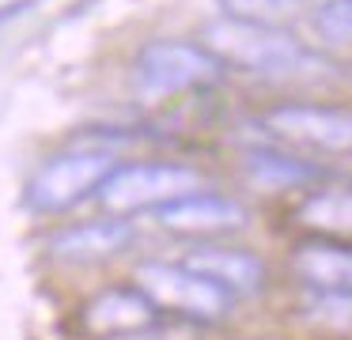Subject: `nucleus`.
<instances>
[{
    "label": "nucleus",
    "mask_w": 352,
    "mask_h": 340,
    "mask_svg": "<svg viewBox=\"0 0 352 340\" xmlns=\"http://www.w3.org/2000/svg\"><path fill=\"white\" fill-rule=\"evenodd\" d=\"M114 155L107 148H69L50 155L27 181V208L38 216H61L76 208L114 174Z\"/></svg>",
    "instance_id": "2"
},
{
    "label": "nucleus",
    "mask_w": 352,
    "mask_h": 340,
    "mask_svg": "<svg viewBox=\"0 0 352 340\" xmlns=\"http://www.w3.org/2000/svg\"><path fill=\"white\" fill-rule=\"evenodd\" d=\"M160 310L148 302V295L137 284H114L102 287L99 295L84 302L80 310V325L87 337L99 340H125V337H140V332L155 329Z\"/></svg>",
    "instance_id": "7"
},
{
    "label": "nucleus",
    "mask_w": 352,
    "mask_h": 340,
    "mask_svg": "<svg viewBox=\"0 0 352 340\" xmlns=\"http://www.w3.org/2000/svg\"><path fill=\"white\" fill-rule=\"evenodd\" d=\"M307 0H220L223 19H239V23H273L280 15L296 12Z\"/></svg>",
    "instance_id": "16"
},
{
    "label": "nucleus",
    "mask_w": 352,
    "mask_h": 340,
    "mask_svg": "<svg viewBox=\"0 0 352 340\" xmlns=\"http://www.w3.org/2000/svg\"><path fill=\"white\" fill-rule=\"evenodd\" d=\"M265 125L284 140L303 148L352 155V110L341 106H314V102H280L265 110Z\"/></svg>",
    "instance_id": "6"
},
{
    "label": "nucleus",
    "mask_w": 352,
    "mask_h": 340,
    "mask_svg": "<svg viewBox=\"0 0 352 340\" xmlns=\"http://www.w3.org/2000/svg\"><path fill=\"white\" fill-rule=\"evenodd\" d=\"M27 8H34V0H16V4H4V8H0V23H8V19H16V15H23Z\"/></svg>",
    "instance_id": "17"
},
{
    "label": "nucleus",
    "mask_w": 352,
    "mask_h": 340,
    "mask_svg": "<svg viewBox=\"0 0 352 340\" xmlns=\"http://www.w3.org/2000/svg\"><path fill=\"white\" fill-rule=\"evenodd\" d=\"M212 57L223 65L246 68L261 76H299L307 68L322 65L296 34L273 27V23H239V19H216L205 30Z\"/></svg>",
    "instance_id": "1"
},
{
    "label": "nucleus",
    "mask_w": 352,
    "mask_h": 340,
    "mask_svg": "<svg viewBox=\"0 0 352 340\" xmlns=\"http://www.w3.org/2000/svg\"><path fill=\"white\" fill-rule=\"evenodd\" d=\"M243 170L258 189H296L322 174L314 163H303L280 148H250L243 159Z\"/></svg>",
    "instance_id": "12"
},
{
    "label": "nucleus",
    "mask_w": 352,
    "mask_h": 340,
    "mask_svg": "<svg viewBox=\"0 0 352 340\" xmlns=\"http://www.w3.org/2000/svg\"><path fill=\"white\" fill-rule=\"evenodd\" d=\"M292 272L303 280V287L352 291V242L303 238L292 249Z\"/></svg>",
    "instance_id": "11"
},
{
    "label": "nucleus",
    "mask_w": 352,
    "mask_h": 340,
    "mask_svg": "<svg viewBox=\"0 0 352 340\" xmlns=\"http://www.w3.org/2000/svg\"><path fill=\"white\" fill-rule=\"evenodd\" d=\"M223 72L228 65L220 57L182 38H155L137 53V65H133L140 98H170L193 87H208V83H220Z\"/></svg>",
    "instance_id": "3"
},
{
    "label": "nucleus",
    "mask_w": 352,
    "mask_h": 340,
    "mask_svg": "<svg viewBox=\"0 0 352 340\" xmlns=\"http://www.w3.org/2000/svg\"><path fill=\"white\" fill-rule=\"evenodd\" d=\"M137 287L148 295L160 314H175L197 325H216L231 314V295L220 291L212 280L197 276L186 264L170 261H140L137 264Z\"/></svg>",
    "instance_id": "4"
},
{
    "label": "nucleus",
    "mask_w": 352,
    "mask_h": 340,
    "mask_svg": "<svg viewBox=\"0 0 352 340\" xmlns=\"http://www.w3.org/2000/svg\"><path fill=\"white\" fill-rule=\"evenodd\" d=\"M296 216L322 238H352V189H314L303 196Z\"/></svg>",
    "instance_id": "13"
},
{
    "label": "nucleus",
    "mask_w": 352,
    "mask_h": 340,
    "mask_svg": "<svg viewBox=\"0 0 352 340\" xmlns=\"http://www.w3.org/2000/svg\"><path fill=\"white\" fill-rule=\"evenodd\" d=\"M186 269H193L197 276L212 280L220 291H228L231 299H246V295L265 291L269 269L258 253L243 246H216V242H201L186 253Z\"/></svg>",
    "instance_id": "9"
},
{
    "label": "nucleus",
    "mask_w": 352,
    "mask_h": 340,
    "mask_svg": "<svg viewBox=\"0 0 352 340\" xmlns=\"http://www.w3.org/2000/svg\"><path fill=\"white\" fill-rule=\"evenodd\" d=\"M160 227L175 234H190V238H220V234L243 231L250 223V212L243 201L235 196H220V193H190L178 201L155 208Z\"/></svg>",
    "instance_id": "8"
},
{
    "label": "nucleus",
    "mask_w": 352,
    "mask_h": 340,
    "mask_svg": "<svg viewBox=\"0 0 352 340\" xmlns=\"http://www.w3.org/2000/svg\"><path fill=\"white\" fill-rule=\"evenodd\" d=\"M314 30L329 45H352V0H322L314 8Z\"/></svg>",
    "instance_id": "15"
},
{
    "label": "nucleus",
    "mask_w": 352,
    "mask_h": 340,
    "mask_svg": "<svg viewBox=\"0 0 352 340\" xmlns=\"http://www.w3.org/2000/svg\"><path fill=\"white\" fill-rule=\"evenodd\" d=\"M299 314L314 329L349 337L352 332V291H329V287H303Z\"/></svg>",
    "instance_id": "14"
},
{
    "label": "nucleus",
    "mask_w": 352,
    "mask_h": 340,
    "mask_svg": "<svg viewBox=\"0 0 352 340\" xmlns=\"http://www.w3.org/2000/svg\"><path fill=\"white\" fill-rule=\"evenodd\" d=\"M201 189V174L186 163H125L114 166L107 181L99 185V201L110 212H144V208H163V204L190 196Z\"/></svg>",
    "instance_id": "5"
},
{
    "label": "nucleus",
    "mask_w": 352,
    "mask_h": 340,
    "mask_svg": "<svg viewBox=\"0 0 352 340\" xmlns=\"http://www.w3.org/2000/svg\"><path fill=\"white\" fill-rule=\"evenodd\" d=\"M133 234H137L133 223H125L118 216L87 219V223H72L54 231L46 249L50 257H57L65 264H95V261H107V257H118L133 242Z\"/></svg>",
    "instance_id": "10"
}]
</instances>
